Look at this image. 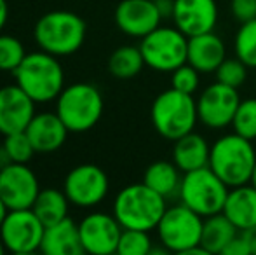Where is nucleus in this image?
<instances>
[{
	"mask_svg": "<svg viewBox=\"0 0 256 255\" xmlns=\"http://www.w3.org/2000/svg\"><path fill=\"white\" fill-rule=\"evenodd\" d=\"M12 75L14 82L35 103L52 102L64 88V70L58 56L42 49L26 53Z\"/></svg>",
	"mask_w": 256,
	"mask_h": 255,
	"instance_id": "nucleus-1",
	"label": "nucleus"
},
{
	"mask_svg": "<svg viewBox=\"0 0 256 255\" xmlns=\"http://www.w3.org/2000/svg\"><path fill=\"white\" fill-rule=\"evenodd\" d=\"M166 208V197L150 189L146 184H129L114 199L115 218L122 229H157Z\"/></svg>",
	"mask_w": 256,
	"mask_h": 255,
	"instance_id": "nucleus-2",
	"label": "nucleus"
},
{
	"mask_svg": "<svg viewBox=\"0 0 256 255\" xmlns=\"http://www.w3.org/2000/svg\"><path fill=\"white\" fill-rule=\"evenodd\" d=\"M256 164V150L251 140L236 131L223 135L211 145L209 168L228 187L250 184Z\"/></svg>",
	"mask_w": 256,
	"mask_h": 255,
	"instance_id": "nucleus-3",
	"label": "nucleus"
},
{
	"mask_svg": "<svg viewBox=\"0 0 256 255\" xmlns=\"http://www.w3.org/2000/svg\"><path fill=\"white\" fill-rule=\"evenodd\" d=\"M88 34L86 21L72 11H51L38 18L34 28L37 46L54 56H70L82 48Z\"/></svg>",
	"mask_w": 256,
	"mask_h": 255,
	"instance_id": "nucleus-4",
	"label": "nucleus"
},
{
	"mask_svg": "<svg viewBox=\"0 0 256 255\" xmlns=\"http://www.w3.org/2000/svg\"><path fill=\"white\" fill-rule=\"evenodd\" d=\"M150 119L162 138L174 142L196 129L199 121L197 100L194 95L169 88L155 96L150 109Z\"/></svg>",
	"mask_w": 256,
	"mask_h": 255,
	"instance_id": "nucleus-5",
	"label": "nucleus"
},
{
	"mask_svg": "<svg viewBox=\"0 0 256 255\" xmlns=\"http://www.w3.org/2000/svg\"><path fill=\"white\" fill-rule=\"evenodd\" d=\"M70 133L89 131L103 116V96L94 84L75 82L64 86L56 98V110Z\"/></svg>",
	"mask_w": 256,
	"mask_h": 255,
	"instance_id": "nucleus-6",
	"label": "nucleus"
},
{
	"mask_svg": "<svg viewBox=\"0 0 256 255\" xmlns=\"http://www.w3.org/2000/svg\"><path fill=\"white\" fill-rule=\"evenodd\" d=\"M230 187L209 166L183 173L180 185V199L200 217L223 211Z\"/></svg>",
	"mask_w": 256,
	"mask_h": 255,
	"instance_id": "nucleus-7",
	"label": "nucleus"
},
{
	"mask_svg": "<svg viewBox=\"0 0 256 255\" xmlns=\"http://www.w3.org/2000/svg\"><path fill=\"white\" fill-rule=\"evenodd\" d=\"M204 217L180 203L166 208L160 222L157 224L158 241L168 252L186 255L200 245Z\"/></svg>",
	"mask_w": 256,
	"mask_h": 255,
	"instance_id": "nucleus-8",
	"label": "nucleus"
},
{
	"mask_svg": "<svg viewBox=\"0 0 256 255\" xmlns=\"http://www.w3.org/2000/svg\"><path fill=\"white\" fill-rule=\"evenodd\" d=\"M140 49L146 67L171 74L180 65L186 63L188 37L176 27H157L142 39Z\"/></svg>",
	"mask_w": 256,
	"mask_h": 255,
	"instance_id": "nucleus-9",
	"label": "nucleus"
},
{
	"mask_svg": "<svg viewBox=\"0 0 256 255\" xmlns=\"http://www.w3.org/2000/svg\"><path fill=\"white\" fill-rule=\"evenodd\" d=\"M44 229L46 225L32 208L10 210L0 227V238L7 252L26 255L40 250Z\"/></svg>",
	"mask_w": 256,
	"mask_h": 255,
	"instance_id": "nucleus-10",
	"label": "nucleus"
},
{
	"mask_svg": "<svg viewBox=\"0 0 256 255\" xmlns=\"http://www.w3.org/2000/svg\"><path fill=\"white\" fill-rule=\"evenodd\" d=\"M110 180L103 168L86 163L68 171L63 191L72 204L80 208H92L106 197Z\"/></svg>",
	"mask_w": 256,
	"mask_h": 255,
	"instance_id": "nucleus-11",
	"label": "nucleus"
},
{
	"mask_svg": "<svg viewBox=\"0 0 256 255\" xmlns=\"http://www.w3.org/2000/svg\"><path fill=\"white\" fill-rule=\"evenodd\" d=\"M240 103L239 89L230 88L222 82H212L200 91L197 98L199 121L211 129L232 126L236 110Z\"/></svg>",
	"mask_w": 256,
	"mask_h": 255,
	"instance_id": "nucleus-12",
	"label": "nucleus"
},
{
	"mask_svg": "<svg viewBox=\"0 0 256 255\" xmlns=\"http://www.w3.org/2000/svg\"><path fill=\"white\" fill-rule=\"evenodd\" d=\"M38 192V178L26 163H10L0 170V197L9 210L32 208Z\"/></svg>",
	"mask_w": 256,
	"mask_h": 255,
	"instance_id": "nucleus-13",
	"label": "nucleus"
},
{
	"mask_svg": "<svg viewBox=\"0 0 256 255\" xmlns=\"http://www.w3.org/2000/svg\"><path fill=\"white\" fill-rule=\"evenodd\" d=\"M80 241L86 253L110 255L117 253L118 239L122 234V225L114 213L94 211L86 215L78 224Z\"/></svg>",
	"mask_w": 256,
	"mask_h": 255,
	"instance_id": "nucleus-14",
	"label": "nucleus"
},
{
	"mask_svg": "<svg viewBox=\"0 0 256 255\" xmlns=\"http://www.w3.org/2000/svg\"><path fill=\"white\" fill-rule=\"evenodd\" d=\"M115 25L129 37L143 39L160 27L162 16L154 0H120L115 7Z\"/></svg>",
	"mask_w": 256,
	"mask_h": 255,
	"instance_id": "nucleus-15",
	"label": "nucleus"
},
{
	"mask_svg": "<svg viewBox=\"0 0 256 255\" xmlns=\"http://www.w3.org/2000/svg\"><path fill=\"white\" fill-rule=\"evenodd\" d=\"M35 105L37 103L16 82L0 88V133L6 136L24 131L37 114Z\"/></svg>",
	"mask_w": 256,
	"mask_h": 255,
	"instance_id": "nucleus-16",
	"label": "nucleus"
},
{
	"mask_svg": "<svg viewBox=\"0 0 256 255\" xmlns=\"http://www.w3.org/2000/svg\"><path fill=\"white\" fill-rule=\"evenodd\" d=\"M171 18L186 37L212 32L218 23V4L216 0H174Z\"/></svg>",
	"mask_w": 256,
	"mask_h": 255,
	"instance_id": "nucleus-17",
	"label": "nucleus"
},
{
	"mask_svg": "<svg viewBox=\"0 0 256 255\" xmlns=\"http://www.w3.org/2000/svg\"><path fill=\"white\" fill-rule=\"evenodd\" d=\"M24 131H26L35 150L40 154H49L61 149L70 133L56 112L35 114Z\"/></svg>",
	"mask_w": 256,
	"mask_h": 255,
	"instance_id": "nucleus-18",
	"label": "nucleus"
},
{
	"mask_svg": "<svg viewBox=\"0 0 256 255\" xmlns=\"http://www.w3.org/2000/svg\"><path fill=\"white\" fill-rule=\"evenodd\" d=\"M226 58V46L220 35L206 32L200 35L188 37V53L186 62L196 67L200 74H212Z\"/></svg>",
	"mask_w": 256,
	"mask_h": 255,
	"instance_id": "nucleus-19",
	"label": "nucleus"
},
{
	"mask_svg": "<svg viewBox=\"0 0 256 255\" xmlns=\"http://www.w3.org/2000/svg\"><path fill=\"white\" fill-rule=\"evenodd\" d=\"M40 252L46 255H80L86 253L80 241L78 224H75L70 217L46 225L42 236Z\"/></svg>",
	"mask_w": 256,
	"mask_h": 255,
	"instance_id": "nucleus-20",
	"label": "nucleus"
},
{
	"mask_svg": "<svg viewBox=\"0 0 256 255\" xmlns=\"http://www.w3.org/2000/svg\"><path fill=\"white\" fill-rule=\"evenodd\" d=\"M223 213L239 231L256 225V187L251 184L230 187Z\"/></svg>",
	"mask_w": 256,
	"mask_h": 255,
	"instance_id": "nucleus-21",
	"label": "nucleus"
},
{
	"mask_svg": "<svg viewBox=\"0 0 256 255\" xmlns=\"http://www.w3.org/2000/svg\"><path fill=\"white\" fill-rule=\"evenodd\" d=\"M209 156H211V145L199 133L190 131L182 138L174 140L172 161L183 173L209 166Z\"/></svg>",
	"mask_w": 256,
	"mask_h": 255,
	"instance_id": "nucleus-22",
	"label": "nucleus"
},
{
	"mask_svg": "<svg viewBox=\"0 0 256 255\" xmlns=\"http://www.w3.org/2000/svg\"><path fill=\"white\" fill-rule=\"evenodd\" d=\"M237 234H239V229L226 218L223 211H220V213L209 215L204 218L200 246L209 255L222 253Z\"/></svg>",
	"mask_w": 256,
	"mask_h": 255,
	"instance_id": "nucleus-23",
	"label": "nucleus"
},
{
	"mask_svg": "<svg viewBox=\"0 0 256 255\" xmlns=\"http://www.w3.org/2000/svg\"><path fill=\"white\" fill-rule=\"evenodd\" d=\"M180 168L174 164V161H155L145 170L143 175V184H146L150 189L164 196L166 199L171 196L180 194L182 185V175Z\"/></svg>",
	"mask_w": 256,
	"mask_h": 255,
	"instance_id": "nucleus-24",
	"label": "nucleus"
},
{
	"mask_svg": "<svg viewBox=\"0 0 256 255\" xmlns=\"http://www.w3.org/2000/svg\"><path fill=\"white\" fill-rule=\"evenodd\" d=\"M68 206H70V199L66 197L64 191H60V189H40L32 210L40 218L42 224L51 225L68 217Z\"/></svg>",
	"mask_w": 256,
	"mask_h": 255,
	"instance_id": "nucleus-25",
	"label": "nucleus"
},
{
	"mask_svg": "<svg viewBox=\"0 0 256 255\" xmlns=\"http://www.w3.org/2000/svg\"><path fill=\"white\" fill-rule=\"evenodd\" d=\"M145 67L142 49L134 46H122L108 58V70L115 79H132Z\"/></svg>",
	"mask_w": 256,
	"mask_h": 255,
	"instance_id": "nucleus-26",
	"label": "nucleus"
},
{
	"mask_svg": "<svg viewBox=\"0 0 256 255\" xmlns=\"http://www.w3.org/2000/svg\"><path fill=\"white\" fill-rule=\"evenodd\" d=\"M236 56L250 68H256V18L246 23H240L234 39Z\"/></svg>",
	"mask_w": 256,
	"mask_h": 255,
	"instance_id": "nucleus-27",
	"label": "nucleus"
},
{
	"mask_svg": "<svg viewBox=\"0 0 256 255\" xmlns=\"http://www.w3.org/2000/svg\"><path fill=\"white\" fill-rule=\"evenodd\" d=\"M232 129L248 140H256V98L240 100L232 121Z\"/></svg>",
	"mask_w": 256,
	"mask_h": 255,
	"instance_id": "nucleus-28",
	"label": "nucleus"
},
{
	"mask_svg": "<svg viewBox=\"0 0 256 255\" xmlns=\"http://www.w3.org/2000/svg\"><path fill=\"white\" fill-rule=\"evenodd\" d=\"M150 252H152V239L148 236V231L122 229L117 246L118 255H150Z\"/></svg>",
	"mask_w": 256,
	"mask_h": 255,
	"instance_id": "nucleus-29",
	"label": "nucleus"
},
{
	"mask_svg": "<svg viewBox=\"0 0 256 255\" xmlns=\"http://www.w3.org/2000/svg\"><path fill=\"white\" fill-rule=\"evenodd\" d=\"M26 56L24 46L12 35L0 34V70L14 72Z\"/></svg>",
	"mask_w": 256,
	"mask_h": 255,
	"instance_id": "nucleus-30",
	"label": "nucleus"
},
{
	"mask_svg": "<svg viewBox=\"0 0 256 255\" xmlns=\"http://www.w3.org/2000/svg\"><path fill=\"white\" fill-rule=\"evenodd\" d=\"M248 68L250 67L244 62H240L237 56L236 58H225L214 72L216 81L230 86V88L239 89L248 79Z\"/></svg>",
	"mask_w": 256,
	"mask_h": 255,
	"instance_id": "nucleus-31",
	"label": "nucleus"
},
{
	"mask_svg": "<svg viewBox=\"0 0 256 255\" xmlns=\"http://www.w3.org/2000/svg\"><path fill=\"white\" fill-rule=\"evenodd\" d=\"M4 147L9 152L12 163H30L32 157L37 154L35 147L32 145L30 138H28L26 131H18L10 133V135L4 136Z\"/></svg>",
	"mask_w": 256,
	"mask_h": 255,
	"instance_id": "nucleus-32",
	"label": "nucleus"
},
{
	"mask_svg": "<svg viewBox=\"0 0 256 255\" xmlns=\"http://www.w3.org/2000/svg\"><path fill=\"white\" fill-rule=\"evenodd\" d=\"M200 84V72L192 67L188 62L180 65L178 68L171 72V88L178 89L186 95H194L199 89Z\"/></svg>",
	"mask_w": 256,
	"mask_h": 255,
	"instance_id": "nucleus-33",
	"label": "nucleus"
},
{
	"mask_svg": "<svg viewBox=\"0 0 256 255\" xmlns=\"http://www.w3.org/2000/svg\"><path fill=\"white\" fill-rule=\"evenodd\" d=\"M232 16L239 23H246L256 18V0H230Z\"/></svg>",
	"mask_w": 256,
	"mask_h": 255,
	"instance_id": "nucleus-34",
	"label": "nucleus"
},
{
	"mask_svg": "<svg viewBox=\"0 0 256 255\" xmlns=\"http://www.w3.org/2000/svg\"><path fill=\"white\" fill-rule=\"evenodd\" d=\"M222 255H251L250 246H248L244 236L240 234V231H239V234H237L236 238L226 245V248L223 250Z\"/></svg>",
	"mask_w": 256,
	"mask_h": 255,
	"instance_id": "nucleus-35",
	"label": "nucleus"
},
{
	"mask_svg": "<svg viewBox=\"0 0 256 255\" xmlns=\"http://www.w3.org/2000/svg\"><path fill=\"white\" fill-rule=\"evenodd\" d=\"M155 6H157L158 13H160L162 20L164 18L172 16V9H174V0H154Z\"/></svg>",
	"mask_w": 256,
	"mask_h": 255,
	"instance_id": "nucleus-36",
	"label": "nucleus"
},
{
	"mask_svg": "<svg viewBox=\"0 0 256 255\" xmlns=\"http://www.w3.org/2000/svg\"><path fill=\"white\" fill-rule=\"evenodd\" d=\"M240 234L244 236L248 246H250V253L256 255V225H254V227L246 229V231H240Z\"/></svg>",
	"mask_w": 256,
	"mask_h": 255,
	"instance_id": "nucleus-37",
	"label": "nucleus"
},
{
	"mask_svg": "<svg viewBox=\"0 0 256 255\" xmlns=\"http://www.w3.org/2000/svg\"><path fill=\"white\" fill-rule=\"evenodd\" d=\"M7 20H9V4L7 0H0V32L7 25Z\"/></svg>",
	"mask_w": 256,
	"mask_h": 255,
	"instance_id": "nucleus-38",
	"label": "nucleus"
},
{
	"mask_svg": "<svg viewBox=\"0 0 256 255\" xmlns=\"http://www.w3.org/2000/svg\"><path fill=\"white\" fill-rule=\"evenodd\" d=\"M12 163V159H10L9 152H7V149L4 147V143L0 145V170L6 166H9V164Z\"/></svg>",
	"mask_w": 256,
	"mask_h": 255,
	"instance_id": "nucleus-39",
	"label": "nucleus"
},
{
	"mask_svg": "<svg viewBox=\"0 0 256 255\" xmlns=\"http://www.w3.org/2000/svg\"><path fill=\"white\" fill-rule=\"evenodd\" d=\"M9 206L6 204V201L0 197V227H2V224H4V220H6V217H7V213H9Z\"/></svg>",
	"mask_w": 256,
	"mask_h": 255,
	"instance_id": "nucleus-40",
	"label": "nucleus"
},
{
	"mask_svg": "<svg viewBox=\"0 0 256 255\" xmlns=\"http://www.w3.org/2000/svg\"><path fill=\"white\" fill-rule=\"evenodd\" d=\"M250 184H251V185H254V187H256V164H254V170H253V175H251Z\"/></svg>",
	"mask_w": 256,
	"mask_h": 255,
	"instance_id": "nucleus-41",
	"label": "nucleus"
},
{
	"mask_svg": "<svg viewBox=\"0 0 256 255\" xmlns=\"http://www.w3.org/2000/svg\"><path fill=\"white\" fill-rule=\"evenodd\" d=\"M4 252H6V246H4V243H2V238H0V255H2Z\"/></svg>",
	"mask_w": 256,
	"mask_h": 255,
	"instance_id": "nucleus-42",
	"label": "nucleus"
}]
</instances>
